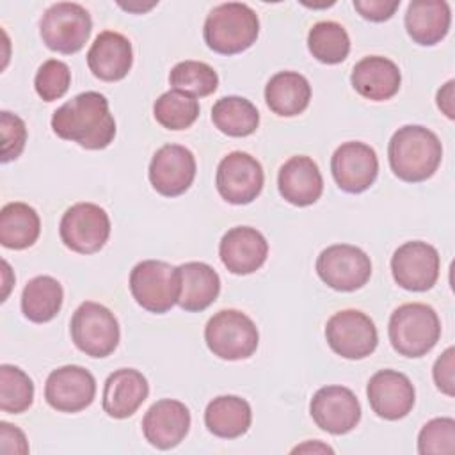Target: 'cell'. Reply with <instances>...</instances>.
I'll return each mask as SVG.
<instances>
[{"label": "cell", "instance_id": "cell-1", "mask_svg": "<svg viewBox=\"0 0 455 455\" xmlns=\"http://www.w3.org/2000/svg\"><path fill=\"white\" fill-rule=\"evenodd\" d=\"M52 130L85 149H105L116 137V121L108 100L101 92L85 91L53 112Z\"/></svg>", "mask_w": 455, "mask_h": 455}, {"label": "cell", "instance_id": "cell-2", "mask_svg": "<svg viewBox=\"0 0 455 455\" xmlns=\"http://www.w3.org/2000/svg\"><path fill=\"white\" fill-rule=\"evenodd\" d=\"M387 158L396 178L419 183L434 176L441 165L443 144L432 130L421 124H405L393 133L387 144Z\"/></svg>", "mask_w": 455, "mask_h": 455}, {"label": "cell", "instance_id": "cell-3", "mask_svg": "<svg viewBox=\"0 0 455 455\" xmlns=\"http://www.w3.org/2000/svg\"><path fill=\"white\" fill-rule=\"evenodd\" d=\"M258 34V14L242 2H226L213 7L203 27L206 46L220 55L245 52L256 43Z\"/></svg>", "mask_w": 455, "mask_h": 455}, {"label": "cell", "instance_id": "cell-4", "mask_svg": "<svg viewBox=\"0 0 455 455\" xmlns=\"http://www.w3.org/2000/svg\"><path fill=\"white\" fill-rule=\"evenodd\" d=\"M387 334L395 352L403 357H421L437 345L441 322L434 307L407 302L391 313Z\"/></svg>", "mask_w": 455, "mask_h": 455}, {"label": "cell", "instance_id": "cell-5", "mask_svg": "<svg viewBox=\"0 0 455 455\" xmlns=\"http://www.w3.org/2000/svg\"><path fill=\"white\" fill-rule=\"evenodd\" d=\"M204 341L213 355L226 361H240L256 352L259 332L245 313L220 309L206 322Z\"/></svg>", "mask_w": 455, "mask_h": 455}, {"label": "cell", "instance_id": "cell-6", "mask_svg": "<svg viewBox=\"0 0 455 455\" xmlns=\"http://www.w3.org/2000/svg\"><path fill=\"white\" fill-rule=\"evenodd\" d=\"M69 331L75 347L85 355L98 359L110 355L117 348L121 338L114 313L92 300H85L75 309Z\"/></svg>", "mask_w": 455, "mask_h": 455}, {"label": "cell", "instance_id": "cell-7", "mask_svg": "<svg viewBox=\"0 0 455 455\" xmlns=\"http://www.w3.org/2000/svg\"><path fill=\"white\" fill-rule=\"evenodd\" d=\"M92 30V20L85 7L75 2L50 5L39 23L43 43L57 53L71 55L84 48Z\"/></svg>", "mask_w": 455, "mask_h": 455}, {"label": "cell", "instance_id": "cell-8", "mask_svg": "<svg viewBox=\"0 0 455 455\" xmlns=\"http://www.w3.org/2000/svg\"><path fill=\"white\" fill-rule=\"evenodd\" d=\"M130 291L149 313H167L178 302V268L167 261L144 259L130 272Z\"/></svg>", "mask_w": 455, "mask_h": 455}, {"label": "cell", "instance_id": "cell-9", "mask_svg": "<svg viewBox=\"0 0 455 455\" xmlns=\"http://www.w3.org/2000/svg\"><path fill=\"white\" fill-rule=\"evenodd\" d=\"M318 277L332 290L355 291L371 277L370 256L350 243H334L316 258Z\"/></svg>", "mask_w": 455, "mask_h": 455}, {"label": "cell", "instance_id": "cell-10", "mask_svg": "<svg viewBox=\"0 0 455 455\" xmlns=\"http://www.w3.org/2000/svg\"><path fill=\"white\" fill-rule=\"evenodd\" d=\"M59 233L68 249L78 254H94L110 236V219L100 204L76 203L64 212Z\"/></svg>", "mask_w": 455, "mask_h": 455}, {"label": "cell", "instance_id": "cell-11", "mask_svg": "<svg viewBox=\"0 0 455 455\" xmlns=\"http://www.w3.org/2000/svg\"><path fill=\"white\" fill-rule=\"evenodd\" d=\"M325 339L332 352L345 359H364L377 348L379 334L373 320L359 309L334 313L325 323Z\"/></svg>", "mask_w": 455, "mask_h": 455}, {"label": "cell", "instance_id": "cell-12", "mask_svg": "<svg viewBox=\"0 0 455 455\" xmlns=\"http://www.w3.org/2000/svg\"><path fill=\"white\" fill-rule=\"evenodd\" d=\"M263 183L261 164L245 151H231L217 165L215 187L229 204L252 203L261 194Z\"/></svg>", "mask_w": 455, "mask_h": 455}, {"label": "cell", "instance_id": "cell-13", "mask_svg": "<svg viewBox=\"0 0 455 455\" xmlns=\"http://www.w3.org/2000/svg\"><path fill=\"white\" fill-rule=\"evenodd\" d=\"M441 258L434 245L411 240L402 243L391 256L395 283L409 291H427L439 277Z\"/></svg>", "mask_w": 455, "mask_h": 455}, {"label": "cell", "instance_id": "cell-14", "mask_svg": "<svg viewBox=\"0 0 455 455\" xmlns=\"http://www.w3.org/2000/svg\"><path fill=\"white\" fill-rule=\"evenodd\" d=\"M94 396V375L78 364H66L50 371L44 384V400L59 412H80L92 403Z\"/></svg>", "mask_w": 455, "mask_h": 455}, {"label": "cell", "instance_id": "cell-15", "mask_svg": "<svg viewBox=\"0 0 455 455\" xmlns=\"http://www.w3.org/2000/svg\"><path fill=\"white\" fill-rule=\"evenodd\" d=\"M309 414L322 430L343 435L357 427L361 403L354 391L345 386H323L313 395Z\"/></svg>", "mask_w": 455, "mask_h": 455}, {"label": "cell", "instance_id": "cell-16", "mask_svg": "<svg viewBox=\"0 0 455 455\" xmlns=\"http://www.w3.org/2000/svg\"><path fill=\"white\" fill-rule=\"evenodd\" d=\"M331 172L338 187L348 194L368 190L379 174V158L371 146L350 140L343 142L331 158Z\"/></svg>", "mask_w": 455, "mask_h": 455}, {"label": "cell", "instance_id": "cell-17", "mask_svg": "<svg viewBox=\"0 0 455 455\" xmlns=\"http://www.w3.org/2000/svg\"><path fill=\"white\" fill-rule=\"evenodd\" d=\"M148 174L153 188L160 196H181L196 178V156L185 146L165 144L153 155Z\"/></svg>", "mask_w": 455, "mask_h": 455}, {"label": "cell", "instance_id": "cell-18", "mask_svg": "<svg viewBox=\"0 0 455 455\" xmlns=\"http://www.w3.org/2000/svg\"><path fill=\"white\" fill-rule=\"evenodd\" d=\"M366 396L371 411L379 418L396 421L412 411L416 391L405 373L379 370L366 384Z\"/></svg>", "mask_w": 455, "mask_h": 455}, {"label": "cell", "instance_id": "cell-19", "mask_svg": "<svg viewBox=\"0 0 455 455\" xmlns=\"http://www.w3.org/2000/svg\"><path fill=\"white\" fill-rule=\"evenodd\" d=\"M190 428L188 407L172 398L155 402L142 418V434L146 441L158 450L178 446Z\"/></svg>", "mask_w": 455, "mask_h": 455}, {"label": "cell", "instance_id": "cell-20", "mask_svg": "<svg viewBox=\"0 0 455 455\" xmlns=\"http://www.w3.org/2000/svg\"><path fill=\"white\" fill-rule=\"evenodd\" d=\"M222 265L236 275H247L263 267L268 256L267 238L251 226H236L224 233L219 243Z\"/></svg>", "mask_w": 455, "mask_h": 455}, {"label": "cell", "instance_id": "cell-21", "mask_svg": "<svg viewBox=\"0 0 455 455\" xmlns=\"http://www.w3.org/2000/svg\"><path fill=\"white\" fill-rule=\"evenodd\" d=\"M277 188L284 201L293 206H309L323 192V178L316 162L306 155L288 158L277 174Z\"/></svg>", "mask_w": 455, "mask_h": 455}, {"label": "cell", "instance_id": "cell-22", "mask_svg": "<svg viewBox=\"0 0 455 455\" xmlns=\"http://www.w3.org/2000/svg\"><path fill=\"white\" fill-rule=\"evenodd\" d=\"M133 64V50L128 37L105 30L96 36L87 52V66L103 82L123 80Z\"/></svg>", "mask_w": 455, "mask_h": 455}, {"label": "cell", "instance_id": "cell-23", "mask_svg": "<svg viewBox=\"0 0 455 455\" xmlns=\"http://www.w3.org/2000/svg\"><path fill=\"white\" fill-rule=\"evenodd\" d=\"M149 395L148 379L135 368L112 371L103 386V411L116 419L130 418Z\"/></svg>", "mask_w": 455, "mask_h": 455}, {"label": "cell", "instance_id": "cell-24", "mask_svg": "<svg viewBox=\"0 0 455 455\" xmlns=\"http://www.w3.org/2000/svg\"><path fill=\"white\" fill-rule=\"evenodd\" d=\"M350 84L363 98L371 101H386L400 91L402 75L391 59L370 55L354 66Z\"/></svg>", "mask_w": 455, "mask_h": 455}, {"label": "cell", "instance_id": "cell-25", "mask_svg": "<svg viewBox=\"0 0 455 455\" xmlns=\"http://www.w3.org/2000/svg\"><path fill=\"white\" fill-rule=\"evenodd\" d=\"M178 268V306L188 313L204 311L220 291V277L213 267L203 261H187Z\"/></svg>", "mask_w": 455, "mask_h": 455}, {"label": "cell", "instance_id": "cell-26", "mask_svg": "<svg viewBox=\"0 0 455 455\" xmlns=\"http://www.w3.org/2000/svg\"><path fill=\"white\" fill-rule=\"evenodd\" d=\"M405 30L421 46H434L450 30L451 11L444 0H412L405 12Z\"/></svg>", "mask_w": 455, "mask_h": 455}, {"label": "cell", "instance_id": "cell-27", "mask_svg": "<svg viewBox=\"0 0 455 455\" xmlns=\"http://www.w3.org/2000/svg\"><path fill=\"white\" fill-rule=\"evenodd\" d=\"M311 100L307 78L297 71H279L265 85V101L268 108L281 117L302 114Z\"/></svg>", "mask_w": 455, "mask_h": 455}, {"label": "cell", "instance_id": "cell-28", "mask_svg": "<svg viewBox=\"0 0 455 455\" xmlns=\"http://www.w3.org/2000/svg\"><path fill=\"white\" fill-rule=\"evenodd\" d=\"M252 421V411L245 398L236 395H220L213 398L204 411L206 428L220 439H236L243 435Z\"/></svg>", "mask_w": 455, "mask_h": 455}, {"label": "cell", "instance_id": "cell-29", "mask_svg": "<svg viewBox=\"0 0 455 455\" xmlns=\"http://www.w3.org/2000/svg\"><path fill=\"white\" fill-rule=\"evenodd\" d=\"M41 233V219L27 203H7L0 210V243L21 251L34 245Z\"/></svg>", "mask_w": 455, "mask_h": 455}, {"label": "cell", "instance_id": "cell-30", "mask_svg": "<svg viewBox=\"0 0 455 455\" xmlns=\"http://www.w3.org/2000/svg\"><path fill=\"white\" fill-rule=\"evenodd\" d=\"M64 290L52 275L32 277L21 293V311L34 323H46L57 316L62 307Z\"/></svg>", "mask_w": 455, "mask_h": 455}, {"label": "cell", "instance_id": "cell-31", "mask_svg": "<svg viewBox=\"0 0 455 455\" xmlns=\"http://www.w3.org/2000/svg\"><path fill=\"white\" fill-rule=\"evenodd\" d=\"M212 121L219 132L229 137H247L259 124L258 108L242 96H224L212 107Z\"/></svg>", "mask_w": 455, "mask_h": 455}, {"label": "cell", "instance_id": "cell-32", "mask_svg": "<svg viewBox=\"0 0 455 455\" xmlns=\"http://www.w3.org/2000/svg\"><path fill=\"white\" fill-rule=\"evenodd\" d=\"M309 53L322 64H339L348 57L350 37L338 21H318L307 34Z\"/></svg>", "mask_w": 455, "mask_h": 455}, {"label": "cell", "instance_id": "cell-33", "mask_svg": "<svg viewBox=\"0 0 455 455\" xmlns=\"http://www.w3.org/2000/svg\"><path fill=\"white\" fill-rule=\"evenodd\" d=\"M169 84L174 91H180L192 98H203L217 91L219 75L206 62L183 60L171 69Z\"/></svg>", "mask_w": 455, "mask_h": 455}, {"label": "cell", "instance_id": "cell-34", "mask_svg": "<svg viewBox=\"0 0 455 455\" xmlns=\"http://www.w3.org/2000/svg\"><path fill=\"white\" fill-rule=\"evenodd\" d=\"M155 119L167 130H185L199 117V101L180 91H167L153 105Z\"/></svg>", "mask_w": 455, "mask_h": 455}, {"label": "cell", "instance_id": "cell-35", "mask_svg": "<svg viewBox=\"0 0 455 455\" xmlns=\"http://www.w3.org/2000/svg\"><path fill=\"white\" fill-rule=\"evenodd\" d=\"M34 402L32 379L14 364L0 366V409L7 414H21Z\"/></svg>", "mask_w": 455, "mask_h": 455}, {"label": "cell", "instance_id": "cell-36", "mask_svg": "<svg viewBox=\"0 0 455 455\" xmlns=\"http://www.w3.org/2000/svg\"><path fill=\"white\" fill-rule=\"evenodd\" d=\"M455 451V419L434 418L418 434V453L451 455Z\"/></svg>", "mask_w": 455, "mask_h": 455}, {"label": "cell", "instance_id": "cell-37", "mask_svg": "<svg viewBox=\"0 0 455 455\" xmlns=\"http://www.w3.org/2000/svg\"><path fill=\"white\" fill-rule=\"evenodd\" d=\"M71 85L69 66L59 59L44 60L34 78L36 92L44 101H55L62 98Z\"/></svg>", "mask_w": 455, "mask_h": 455}, {"label": "cell", "instance_id": "cell-38", "mask_svg": "<svg viewBox=\"0 0 455 455\" xmlns=\"http://www.w3.org/2000/svg\"><path fill=\"white\" fill-rule=\"evenodd\" d=\"M0 132H2V162L7 164L11 160H16L27 142V126L25 121L9 112H0Z\"/></svg>", "mask_w": 455, "mask_h": 455}, {"label": "cell", "instance_id": "cell-39", "mask_svg": "<svg viewBox=\"0 0 455 455\" xmlns=\"http://www.w3.org/2000/svg\"><path fill=\"white\" fill-rule=\"evenodd\" d=\"M453 355L455 348L448 347L434 363L432 375L437 389L448 396L455 395V380H453Z\"/></svg>", "mask_w": 455, "mask_h": 455}, {"label": "cell", "instance_id": "cell-40", "mask_svg": "<svg viewBox=\"0 0 455 455\" xmlns=\"http://www.w3.org/2000/svg\"><path fill=\"white\" fill-rule=\"evenodd\" d=\"M354 7L364 20L380 23L395 14L400 0H354Z\"/></svg>", "mask_w": 455, "mask_h": 455}, {"label": "cell", "instance_id": "cell-41", "mask_svg": "<svg viewBox=\"0 0 455 455\" xmlns=\"http://www.w3.org/2000/svg\"><path fill=\"white\" fill-rule=\"evenodd\" d=\"M0 451L2 453H28V443L25 434L7 421L0 423Z\"/></svg>", "mask_w": 455, "mask_h": 455}, {"label": "cell", "instance_id": "cell-42", "mask_svg": "<svg viewBox=\"0 0 455 455\" xmlns=\"http://www.w3.org/2000/svg\"><path fill=\"white\" fill-rule=\"evenodd\" d=\"M453 80H448L439 91H437V107L441 108V112L448 117L453 119L455 117V108H453Z\"/></svg>", "mask_w": 455, "mask_h": 455}, {"label": "cell", "instance_id": "cell-43", "mask_svg": "<svg viewBox=\"0 0 455 455\" xmlns=\"http://www.w3.org/2000/svg\"><path fill=\"white\" fill-rule=\"evenodd\" d=\"M291 451H293V453H295V451H313V453L320 451V453H332V448H331V446H327V444H322V443H318V441H315V443L307 441V443H304V444H300V446H295Z\"/></svg>", "mask_w": 455, "mask_h": 455}]
</instances>
